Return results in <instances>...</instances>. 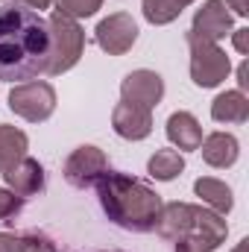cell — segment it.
Returning <instances> with one entry per match:
<instances>
[{
	"label": "cell",
	"mask_w": 249,
	"mask_h": 252,
	"mask_svg": "<svg viewBox=\"0 0 249 252\" xmlns=\"http://www.w3.org/2000/svg\"><path fill=\"white\" fill-rule=\"evenodd\" d=\"M50 59V27L21 3L0 6V82L35 79Z\"/></svg>",
	"instance_id": "obj_1"
},
{
	"label": "cell",
	"mask_w": 249,
	"mask_h": 252,
	"mask_svg": "<svg viewBox=\"0 0 249 252\" xmlns=\"http://www.w3.org/2000/svg\"><path fill=\"white\" fill-rule=\"evenodd\" d=\"M97 196L106 211V217L126 232H153L158 211H161V196L141 179L129 173H115L106 170L97 179Z\"/></svg>",
	"instance_id": "obj_2"
},
{
	"label": "cell",
	"mask_w": 249,
	"mask_h": 252,
	"mask_svg": "<svg viewBox=\"0 0 249 252\" xmlns=\"http://www.w3.org/2000/svg\"><path fill=\"white\" fill-rule=\"evenodd\" d=\"M47 27H50V59H47L44 73H47V76H59V73L70 70L73 64L82 59L85 32H82V27L76 24V18H67L59 9L50 15Z\"/></svg>",
	"instance_id": "obj_3"
},
{
	"label": "cell",
	"mask_w": 249,
	"mask_h": 252,
	"mask_svg": "<svg viewBox=\"0 0 249 252\" xmlns=\"http://www.w3.org/2000/svg\"><path fill=\"white\" fill-rule=\"evenodd\" d=\"M185 38H187V47H190V79H193V85L217 88L232 73V62H229L226 50H220V44H214V41L193 38L190 32Z\"/></svg>",
	"instance_id": "obj_4"
},
{
	"label": "cell",
	"mask_w": 249,
	"mask_h": 252,
	"mask_svg": "<svg viewBox=\"0 0 249 252\" xmlns=\"http://www.w3.org/2000/svg\"><path fill=\"white\" fill-rule=\"evenodd\" d=\"M9 109L30 124H44L56 112V91L44 79L21 82L9 91Z\"/></svg>",
	"instance_id": "obj_5"
},
{
	"label": "cell",
	"mask_w": 249,
	"mask_h": 252,
	"mask_svg": "<svg viewBox=\"0 0 249 252\" xmlns=\"http://www.w3.org/2000/svg\"><path fill=\"white\" fill-rule=\"evenodd\" d=\"M106 170H109V158H106V153H103L100 147H94V144L76 147V150L67 156V161H64V179H67V185H73V188H79V190L94 188L97 179H100Z\"/></svg>",
	"instance_id": "obj_6"
},
{
	"label": "cell",
	"mask_w": 249,
	"mask_h": 252,
	"mask_svg": "<svg viewBox=\"0 0 249 252\" xmlns=\"http://www.w3.org/2000/svg\"><path fill=\"white\" fill-rule=\"evenodd\" d=\"M94 38L100 44L103 53L109 56H124L132 50V44L138 41V24L129 12H115L109 18H103L94 30Z\"/></svg>",
	"instance_id": "obj_7"
},
{
	"label": "cell",
	"mask_w": 249,
	"mask_h": 252,
	"mask_svg": "<svg viewBox=\"0 0 249 252\" xmlns=\"http://www.w3.org/2000/svg\"><path fill=\"white\" fill-rule=\"evenodd\" d=\"M121 97H124V103H135V106L153 109L164 97V79L156 70H147V67L132 70V73H126L124 82H121Z\"/></svg>",
	"instance_id": "obj_8"
},
{
	"label": "cell",
	"mask_w": 249,
	"mask_h": 252,
	"mask_svg": "<svg viewBox=\"0 0 249 252\" xmlns=\"http://www.w3.org/2000/svg\"><path fill=\"white\" fill-rule=\"evenodd\" d=\"M193 38H202V41H220L232 32V12L226 9L223 0H205L202 9H196L193 15V24L187 30Z\"/></svg>",
	"instance_id": "obj_9"
},
{
	"label": "cell",
	"mask_w": 249,
	"mask_h": 252,
	"mask_svg": "<svg viewBox=\"0 0 249 252\" xmlns=\"http://www.w3.org/2000/svg\"><path fill=\"white\" fill-rule=\"evenodd\" d=\"M112 126L126 141H144L153 132V112L144 109V106H135V103H124L121 100L115 106V112H112Z\"/></svg>",
	"instance_id": "obj_10"
},
{
	"label": "cell",
	"mask_w": 249,
	"mask_h": 252,
	"mask_svg": "<svg viewBox=\"0 0 249 252\" xmlns=\"http://www.w3.org/2000/svg\"><path fill=\"white\" fill-rule=\"evenodd\" d=\"M3 179H6V188L12 190L15 196H21V199L24 196H35V193L44 190V167L35 158L24 156L18 164L3 170Z\"/></svg>",
	"instance_id": "obj_11"
},
{
	"label": "cell",
	"mask_w": 249,
	"mask_h": 252,
	"mask_svg": "<svg viewBox=\"0 0 249 252\" xmlns=\"http://www.w3.org/2000/svg\"><path fill=\"white\" fill-rule=\"evenodd\" d=\"M156 232L167 241H179L193 232V205L187 202H167L161 205L158 211V220H156Z\"/></svg>",
	"instance_id": "obj_12"
},
{
	"label": "cell",
	"mask_w": 249,
	"mask_h": 252,
	"mask_svg": "<svg viewBox=\"0 0 249 252\" xmlns=\"http://www.w3.org/2000/svg\"><path fill=\"white\" fill-rule=\"evenodd\" d=\"M199 153H202L205 164H211V167H232L241 156V144L229 132H211L208 138H202Z\"/></svg>",
	"instance_id": "obj_13"
},
{
	"label": "cell",
	"mask_w": 249,
	"mask_h": 252,
	"mask_svg": "<svg viewBox=\"0 0 249 252\" xmlns=\"http://www.w3.org/2000/svg\"><path fill=\"white\" fill-rule=\"evenodd\" d=\"M167 138L179 150H199L202 144V126L190 112H173L167 118Z\"/></svg>",
	"instance_id": "obj_14"
},
{
	"label": "cell",
	"mask_w": 249,
	"mask_h": 252,
	"mask_svg": "<svg viewBox=\"0 0 249 252\" xmlns=\"http://www.w3.org/2000/svg\"><path fill=\"white\" fill-rule=\"evenodd\" d=\"M211 118L217 124H247L249 121V100L244 91H223L211 103Z\"/></svg>",
	"instance_id": "obj_15"
},
{
	"label": "cell",
	"mask_w": 249,
	"mask_h": 252,
	"mask_svg": "<svg viewBox=\"0 0 249 252\" xmlns=\"http://www.w3.org/2000/svg\"><path fill=\"white\" fill-rule=\"evenodd\" d=\"M193 190H196V196H199L211 211H217V214H229V211H232V205H235L232 188H229L226 182H220V179L202 176V179H196V182H193Z\"/></svg>",
	"instance_id": "obj_16"
},
{
	"label": "cell",
	"mask_w": 249,
	"mask_h": 252,
	"mask_svg": "<svg viewBox=\"0 0 249 252\" xmlns=\"http://www.w3.org/2000/svg\"><path fill=\"white\" fill-rule=\"evenodd\" d=\"M27 147H30L27 132H21L18 126H0V173L18 164L27 156Z\"/></svg>",
	"instance_id": "obj_17"
},
{
	"label": "cell",
	"mask_w": 249,
	"mask_h": 252,
	"mask_svg": "<svg viewBox=\"0 0 249 252\" xmlns=\"http://www.w3.org/2000/svg\"><path fill=\"white\" fill-rule=\"evenodd\" d=\"M193 232L205 235L208 241H214L220 247L226 241V235H229V226H226L223 214H217L211 208H202V205H193Z\"/></svg>",
	"instance_id": "obj_18"
},
{
	"label": "cell",
	"mask_w": 249,
	"mask_h": 252,
	"mask_svg": "<svg viewBox=\"0 0 249 252\" xmlns=\"http://www.w3.org/2000/svg\"><path fill=\"white\" fill-rule=\"evenodd\" d=\"M193 0H141V9H144V18L156 27H164V24H173L182 9H187Z\"/></svg>",
	"instance_id": "obj_19"
},
{
	"label": "cell",
	"mask_w": 249,
	"mask_h": 252,
	"mask_svg": "<svg viewBox=\"0 0 249 252\" xmlns=\"http://www.w3.org/2000/svg\"><path fill=\"white\" fill-rule=\"evenodd\" d=\"M147 170H150V176L158 179V182H173V179L185 170V158H182V153H176V150H158V153L150 158Z\"/></svg>",
	"instance_id": "obj_20"
},
{
	"label": "cell",
	"mask_w": 249,
	"mask_h": 252,
	"mask_svg": "<svg viewBox=\"0 0 249 252\" xmlns=\"http://www.w3.org/2000/svg\"><path fill=\"white\" fill-rule=\"evenodd\" d=\"M56 3H59V12L67 18H91L103 6V0H56Z\"/></svg>",
	"instance_id": "obj_21"
},
{
	"label": "cell",
	"mask_w": 249,
	"mask_h": 252,
	"mask_svg": "<svg viewBox=\"0 0 249 252\" xmlns=\"http://www.w3.org/2000/svg\"><path fill=\"white\" fill-rule=\"evenodd\" d=\"M214 250H217V244L208 241V238L199 235V232H190V235H185V238L176 241V252H214Z\"/></svg>",
	"instance_id": "obj_22"
},
{
	"label": "cell",
	"mask_w": 249,
	"mask_h": 252,
	"mask_svg": "<svg viewBox=\"0 0 249 252\" xmlns=\"http://www.w3.org/2000/svg\"><path fill=\"white\" fill-rule=\"evenodd\" d=\"M21 252H59V250H56V244L50 238L32 232V235H24L21 238Z\"/></svg>",
	"instance_id": "obj_23"
},
{
	"label": "cell",
	"mask_w": 249,
	"mask_h": 252,
	"mask_svg": "<svg viewBox=\"0 0 249 252\" xmlns=\"http://www.w3.org/2000/svg\"><path fill=\"white\" fill-rule=\"evenodd\" d=\"M21 211V196H15L9 188H0V220H9Z\"/></svg>",
	"instance_id": "obj_24"
},
{
	"label": "cell",
	"mask_w": 249,
	"mask_h": 252,
	"mask_svg": "<svg viewBox=\"0 0 249 252\" xmlns=\"http://www.w3.org/2000/svg\"><path fill=\"white\" fill-rule=\"evenodd\" d=\"M232 41H235V50L247 56V53H249V27L235 30V32H232Z\"/></svg>",
	"instance_id": "obj_25"
},
{
	"label": "cell",
	"mask_w": 249,
	"mask_h": 252,
	"mask_svg": "<svg viewBox=\"0 0 249 252\" xmlns=\"http://www.w3.org/2000/svg\"><path fill=\"white\" fill-rule=\"evenodd\" d=\"M0 252H21V238H15L9 232H0Z\"/></svg>",
	"instance_id": "obj_26"
},
{
	"label": "cell",
	"mask_w": 249,
	"mask_h": 252,
	"mask_svg": "<svg viewBox=\"0 0 249 252\" xmlns=\"http://www.w3.org/2000/svg\"><path fill=\"white\" fill-rule=\"evenodd\" d=\"M3 3H21V6H27V9H35V12H41V9H47L53 0H3Z\"/></svg>",
	"instance_id": "obj_27"
},
{
	"label": "cell",
	"mask_w": 249,
	"mask_h": 252,
	"mask_svg": "<svg viewBox=\"0 0 249 252\" xmlns=\"http://www.w3.org/2000/svg\"><path fill=\"white\" fill-rule=\"evenodd\" d=\"M238 91H247L249 88V62H241L238 64Z\"/></svg>",
	"instance_id": "obj_28"
},
{
	"label": "cell",
	"mask_w": 249,
	"mask_h": 252,
	"mask_svg": "<svg viewBox=\"0 0 249 252\" xmlns=\"http://www.w3.org/2000/svg\"><path fill=\"white\" fill-rule=\"evenodd\" d=\"M223 3H226V9H235V15H241V18L249 12V3H247V0H223Z\"/></svg>",
	"instance_id": "obj_29"
},
{
	"label": "cell",
	"mask_w": 249,
	"mask_h": 252,
	"mask_svg": "<svg viewBox=\"0 0 249 252\" xmlns=\"http://www.w3.org/2000/svg\"><path fill=\"white\" fill-rule=\"evenodd\" d=\"M232 252H249V241H241V244H238Z\"/></svg>",
	"instance_id": "obj_30"
}]
</instances>
